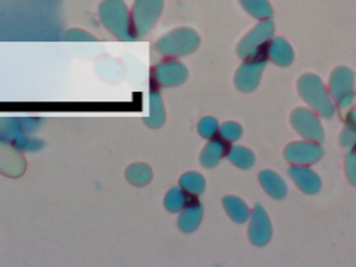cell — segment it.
Returning a JSON list of instances; mask_svg holds the SVG:
<instances>
[{
    "label": "cell",
    "instance_id": "1",
    "mask_svg": "<svg viewBox=\"0 0 356 267\" xmlns=\"http://www.w3.org/2000/svg\"><path fill=\"white\" fill-rule=\"evenodd\" d=\"M99 17L104 28L120 40H134L131 11L122 0H103L99 6Z\"/></svg>",
    "mask_w": 356,
    "mask_h": 267
},
{
    "label": "cell",
    "instance_id": "2",
    "mask_svg": "<svg viewBox=\"0 0 356 267\" xmlns=\"http://www.w3.org/2000/svg\"><path fill=\"white\" fill-rule=\"evenodd\" d=\"M199 43L200 38L193 29L178 28L160 38L153 44V50L165 58H174L193 53Z\"/></svg>",
    "mask_w": 356,
    "mask_h": 267
},
{
    "label": "cell",
    "instance_id": "3",
    "mask_svg": "<svg viewBox=\"0 0 356 267\" xmlns=\"http://www.w3.org/2000/svg\"><path fill=\"white\" fill-rule=\"evenodd\" d=\"M299 93L324 118H331L335 113V107L323 81L314 74L303 75L298 82Z\"/></svg>",
    "mask_w": 356,
    "mask_h": 267
},
{
    "label": "cell",
    "instance_id": "4",
    "mask_svg": "<svg viewBox=\"0 0 356 267\" xmlns=\"http://www.w3.org/2000/svg\"><path fill=\"white\" fill-rule=\"evenodd\" d=\"M163 11V0H135L131 19L135 38L145 36L157 22Z\"/></svg>",
    "mask_w": 356,
    "mask_h": 267
},
{
    "label": "cell",
    "instance_id": "5",
    "mask_svg": "<svg viewBox=\"0 0 356 267\" xmlns=\"http://www.w3.org/2000/svg\"><path fill=\"white\" fill-rule=\"evenodd\" d=\"M274 22L270 18L261 19L239 43L238 54L242 58L253 57L267 49V43L273 39Z\"/></svg>",
    "mask_w": 356,
    "mask_h": 267
},
{
    "label": "cell",
    "instance_id": "6",
    "mask_svg": "<svg viewBox=\"0 0 356 267\" xmlns=\"http://www.w3.org/2000/svg\"><path fill=\"white\" fill-rule=\"evenodd\" d=\"M150 76L152 83L157 88H175L186 81L188 70L181 61L165 58L153 67Z\"/></svg>",
    "mask_w": 356,
    "mask_h": 267
},
{
    "label": "cell",
    "instance_id": "7",
    "mask_svg": "<svg viewBox=\"0 0 356 267\" xmlns=\"http://www.w3.org/2000/svg\"><path fill=\"white\" fill-rule=\"evenodd\" d=\"M267 50V49H266ZM261 51L253 57L246 58V61L239 67L235 75V86L242 92H252L259 85L264 65L267 64V51Z\"/></svg>",
    "mask_w": 356,
    "mask_h": 267
},
{
    "label": "cell",
    "instance_id": "8",
    "mask_svg": "<svg viewBox=\"0 0 356 267\" xmlns=\"http://www.w3.org/2000/svg\"><path fill=\"white\" fill-rule=\"evenodd\" d=\"M353 83L355 78L349 68L339 67L332 71L330 78V92L341 108L349 107L355 100V92H353Z\"/></svg>",
    "mask_w": 356,
    "mask_h": 267
},
{
    "label": "cell",
    "instance_id": "9",
    "mask_svg": "<svg viewBox=\"0 0 356 267\" xmlns=\"http://www.w3.org/2000/svg\"><path fill=\"white\" fill-rule=\"evenodd\" d=\"M291 121L293 128L306 139L309 140H316L320 142L324 136V129L323 125L318 120V117L307 110V108H296L292 115Z\"/></svg>",
    "mask_w": 356,
    "mask_h": 267
},
{
    "label": "cell",
    "instance_id": "10",
    "mask_svg": "<svg viewBox=\"0 0 356 267\" xmlns=\"http://www.w3.org/2000/svg\"><path fill=\"white\" fill-rule=\"evenodd\" d=\"M285 159L292 164H313L323 156V147L316 140L293 142L285 147Z\"/></svg>",
    "mask_w": 356,
    "mask_h": 267
},
{
    "label": "cell",
    "instance_id": "11",
    "mask_svg": "<svg viewBox=\"0 0 356 267\" xmlns=\"http://www.w3.org/2000/svg\"><path fill=\"white\" fill-rule=\"evenodd\" d=\"M271 238V224L267 213L260 204H256L249 216V239L257 246L266 245Z\"/></svg>",
    "mask_w": 356,
    "mask_h": 267
},
{
    "label": "cell",
    "instance_id": "12",
    "mask_svg": "<svg viewBox=\"0 0 356 267\" xmlns=\"http://www.w3.org/2000/svg\"><path fill=\"white\" fill-rule=\"evenodd\" d=\"M288 174L295 181L298 188L300 191H303L305 193L313 195V193H317L321 188V182H320L318 175L312 168H309L307 165L295 164L293 167H291L288 170Z\"/></svg>",
    "mask_w": 356,
    "mask_h": 267
},
{
    "label": "cell",
    "instance_id": "13",
    "mask_svg": "<svg viewBox=\"0 0 356 267\" xmlns=\"http://www.w3.org/2000/svg\"><path fill=\"white\" fill-rule=\"evenodd\" d=\"M203 217V206L202 203L197 200V196H193L192 200L179 211L178 216V228L185 232H193Z\"/></svg>",
    "mask_w": 356,
    "mask_h": 267
},
{
    "label": "cell",
    "instance_id": "14",
    "mask_svg": "<svg viewBox=\"0 0 356 267\" xmlns=\"http://www.w3.org/2000/svg\"><path fill=\"white\" fill-rule=\"evenodd\" d=\"M229 143L220 136H216L209 140L204 149L200 153V163L206 168L216 167L222 157H227Z\"/></svg>",
    "mask_w": 356,
    "mask_h": 267
},
{
    "label": "cell",
    "instance_id": "15",
    "mask_svg": "<svg viewBox=\"0 0 356 267\" xmlns=\"http://www.w3.org/2000/svg\"><path fill=\"white\" fill-rule=\"evenodd\" d=\"M267 57L280 67H286L293 61V50L282 38H273L267 43Z\"/></svg>",
    "mask_w": 356,
    "mask_h": 267
},
{
    "label": "cell",
    "instance_id": "16",
    "mask_svg": "<svg viewBox=\"0 0 356 267\" xmlns=\"http://www.w3.org/2000/svg\"><path fill=\"white\" fill-rule=\"evenodd\" d=\"M149 117L145 118V122L147 127L152 128H159L164 124L165 121V111H164V104H163V97L161 93L159 92L157 86L153 85L150 89V96H149Z\"/></svg>",
    "mask_w": 356,
    "mask_h": 267
},
{
    "label": "cell",
    "instance_id": "17",
    "mask_svg": "<svg viewBox=\"0 0 356 267\" xmlns=\"http://www.w3.org/2000/svg\"><path fill=\"white\" fill-rule=\"evenodd\" d=\"M259 181H260L261 186L264 188V191L275 199H282L288 192V188H286V184L284 182V179L271 170L260 171Z\"/></svg>",
    "mask_w": 356,
    "mask_h": 267
},
{
    "label": "cell",
    "instance_id": "18",
    "mask_svg": "<svg viewBox=\"0 0 356 267\" xmlns=\"http://www.w3.org/2000/svg\"><path fill=\"white\" fill-rule=\"evenodd\" d=\"M222 204L227 214L238 224L245 222L250 216V210L246 203L236 196H225L222 199Z\"/></svg>",
    "mask_w": 356,
    "mask_h": 267
},
{
    "label": "cell",
    "instance_id": "19",
    "mask_svg": "<svg viewBox=\"0 0 356 267\" xmlns=\"http://www.w3.org/2000/svg\"><path fill=\"white\" fill-rule=\"evenodd\" d=\"M153 172L152 168L147 164L143 163H136L132 164L127 168L125 171V178L129 184L135 185V186H145L152 181Z\"/></svg>",
    "mask_w": 356,
    "mask_h": 267
},
{
    "label": "cell",
    "instance_id": "20",
    "mask_svg": "<svg viewBox=\"0 0 356 267\" xmlns=\"http://www.w3.org/2000/svg\"><path fill=\"white\" fill-rule=\"evenodd\" d=\"M192 197H193V195H189L181 186L171 188L164 197V207L171 213L181 211L192 200Z\"/></svg>",
    "mask_w": 356,
    "mask_h": 267
},
{
    "label": "cell",
    "instance_id": "21",
    "mask_svg": "<svg viewBox=\"0 0 356 267\" xmlns=\"http://www.w3.org/2000/svg\"><path fill=\"white\" fill-rule=\"evenodd\" d=\"M179 186L189 195L199 196L203 193V191L206 188V182H204V178L202 174H199L196 171H188L184 175H181Z\"/></svg>",
    "mask_w": 356,
    "mask_h": 267
},
{
    "label": "cell",
    "instance_id": "22",
    "mask_svg": "<svg viewBox=\"0 0 356 267\" xmlns=\"http://www.w3.org/2000/svg\"><path fill=\"white\" fill-rule=\"evenodd\" d=\"M227 157L232 164H235L239 168H250L254 164V154L243 146H238V145L229 146L227 152Z\"/></svg>",
    "mask_w": 356,
    "mask_h": 267
},
{
    "label": "cell",
    "instance_id": "23",
    "mask_svg": "<svg viewBox=\"0 0 356 267\" xmlns=\"http://www.w3.org/2000/svg\"><path fill=\"white\" fill-rule=\"evenodd\" d=\"M239 3L248 14L257 19L270 18L273 14V8L268 0H239Z\"/></svg>",
    "mask_w": 356,
    "mask_h": 267
},
{
    "label": "cell",
    "instance_id": "24",
    "mask_svg": "<svg viewBox=\"0 0 356 267\" xmlns=\"http://www.w3.org/2000/svg\"><path fill=\"white\" fill-rule=\"evenodd\" d=\"M218 129H220V125L214 117H203L197 125V132L200 134L202 138H206V139L216 138L218 135Z\"/></svg>",
    "mask_w": 356,
    "mask_h": 267
},
{
    "label": "cell",
    "instance_id": "25",
    "mask_svg": "<svg viewBox=\"0 0 356 267\" xmlns=\"http://www.w3.org/2000/svg\"><path fill=\"white\" fill-rule=\"evenodd\" d=\"M241 135H242V127L238 122L228 121V122H224L222 125H220L218 136L222 138L224 140H227L228 143L238 140L241 138Z\"/></svg>",
    "mask_w": 356,
    "mask_h": 267
},
{
    "label": "cell",
    "instance_id": "26",
    "mask_svg": "<svg viewBox=\"0 0 356 267\" xmlns=\"http://www.w3.org/2000/svg\"><path fill=\"white\" fill-rule=\"evenodd\" d=\"M345 171L349 182L356 186V149H352V152L346 156Z\"/></svg>",
    "mask_w": 356,
    "mask_h": 267
},
{
    "label": "cell",
    "instance_id": "27",
    "mask_svg": "<svg viewBox=\"0 0 356 267\" xmlns=\"http://www.w3.org/2000/svg\"><path fill=\"white\" fill-rule=\"evenodd\" d=\"M341 143L345 147L353 149L356 146V131H353L349 127H345L341 134Z\"/></svg>",
    "mask_w": 356,
    "mask_h": 267
},
{
    "label": "cell",
    "instance_id": "28",
    "mask_svg": "<svg viewBox=\"0 0 356 267\" xmlns=\"http://www.w3.org/2000/svg\"><path fill=\"white\" fill-rule=\"evenodd\" d=\"M346 127L356 131V106L346 114Z\"/></svg>",
    "mask_w": 356,
    "mask_h": 267
},
{
    "label": "cell",
    "instance_id": "29",
    "mask_svg": "<svg viewBox=\"0 0 356 267\" xmlns=\"http://www.w3.org/2000/svg\"><path fill=\"white\" fill-rule=\"evenodd\" d=\"M78 33H81V31H78ZM65 39H70V40H76L78 38H75L74 32L68 31V32H67V35H65ZM79 40H93V38H92V36H89V35H88V32H85L83 35H81V36H79Z\"/></svg>",
    "mask_w": 356,
    "mask_h": 267
}]
</instances>
